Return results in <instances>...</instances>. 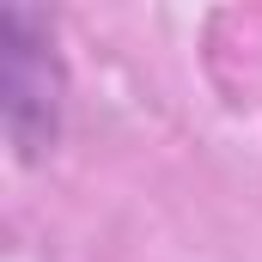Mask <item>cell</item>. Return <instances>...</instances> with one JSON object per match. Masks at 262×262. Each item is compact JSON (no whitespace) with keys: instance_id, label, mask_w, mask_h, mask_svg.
Masks as SVG:
<instances>
[{"instance_id":"1","label":"cell","mask_w":262,"mask_h":262,"mask_svg":"<svg viewBox=\"0 0 262 262\" xmlns=\"http://www.w3.org/2000/svg\"><path fill=\"white\" fill-rule=\"evenodd\" d=\"M43 43L31 37L25 12H0V55H6V122L18 134L25 152H37L55 134V79H49V55H37Z\"/></svg>"}]
</instances>
